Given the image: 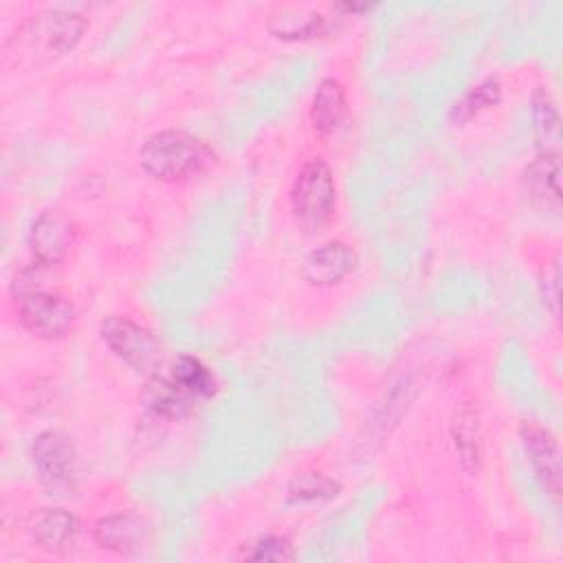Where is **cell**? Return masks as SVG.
<instances>
[{
	"label": "cell",
	"instance_id": "8fae6325",
	"mask_svg": "<svg viewBox=\"0 0 563 563\" xmlns=\"http://www.w3.org/2000/svg\"><path fill=\"white\" fill-rule=\"evenodd\" d=\"M145 405L165 418H183L194 411V407L200 402L187 387H183L169 372L167 374H154L143 391Z\"/></svg>",
	"mask_w": 563,
	"mask_h": 563
},
{
	"label": "cell",
	"instance_id": "ba28073f",
	"mask_svg": "<svg viewBox=\"0 0 563 563\" xmlns=\"http://www.w3.org/2000/svg\"><path fill=\"white\" fill-rule=\"evenodd\" d=\"M73 242V229L68 220L57 211H44L31 227L29 244L37 262L57 264Z\"/></svg>",
	"mask_w": 563,
	"mask_h": 563
},
{
	"label": "cell",
	"instance_id": "4fadbf2b",
	"mask_svg": "<svg viewBox=\"0 0 563 563\" xmlns=\"http://www.w3.org/2000/svg\"><path fill=\"white\" fill-rule=\"evenodd\" d=\"M343 117H345V90L341 81L332 77L321 79L310 103V123L314 132L321 136L332 134L341 125Z\"/></svg>",
	"mask_w": 563,
	"mask_h": 563
},
{
	"label": "cell",
	"instance_id": "5bb4252c",
	"mask_svg": "<svg viewBox=\"0 0 563 563\" xmlns=\"http://www.w3.org/2000/svg\"><path fill=\"white\" fill-rule=\"evenodd\" d=\"M532 119L534 132L541 147V154L559 156V141H561V117L554 99L545 88H539L532 95Z\"/></svg>",
	"mask_w": 563,
	"mask_h": 563
},
{
	"label": "cell",
	"instance_id": "52a82bcc",
	"mask_svg": "<svg viewBox=\"0 0 563 563\" xmlns=\"http://www.w3.org/2000/svg\"><path fill=\"white\" fill-rule=\"evenodd\" d=\"M519 433H521V444L528 455V462L534 468V475L539 477L545 493L550 497L559 499V495H561V453H559L556 438L548 429H543L534 422H526Z\"/></svg>",
	"mask_w": 563,
	"mask_h": 563
},
{
	"label": "cell",
	"instance_id": "44dd1931",
	"mask_svg": "<svg viewBox=\"0 0 563 563\" xmlns=\"http://www.w3.org/2000/svg\"><path fill=\"white\" fill-rule=\"evenodd\" d=\"M559 279H561V273H559V264L554 262L550 275L545 273V279H543V295L554 314H559V284H561Z\"/></svg>",
	"mask_w": 563,
	"mask_h": 563
},
{
	"label": "cell",
	"instance_id": "9a60e30c",
	"mask_svg": "<svg viewBox=\"0 0 563 563\" xmlns=\"http://www.w3.org/2000/svg\"><path fill=\"white\" fill-rule=\"evenodd\" d=\"M268 31L282 40H310L328 31V18L319 13L284 11L268 20Z\"/></svg>",
	"mask_w": 563,
	"mask_h": 563
},
{
	"label": "cell",
	"instance_id": "7a4b0ae2",
	"mask_svg": "<svg viewBox=\"0 0 563 563\" xmlns=\"http://www.w3.org/2000/svg\"><path fill=\"white\" fill-rule=\"evenodd\" d=\"M86 31V20L75 11L51 9L31 15L11 37L9 51L18 57L51 59L68 53Z\"/></svg>",
	"mask_w": 563,
	"mask_h": 563
},
{
	"label": "cell",
	"instance_id": "5b68a950",
	"mask_svg": "<svg viewBox=\"0 0 563 563\" xmlns=\"http://www.w3.org/2000/svg\"><path fill=\"white\" fill-rule=\"evenodd\" d=\"M33 466L40 479L57 490L68 488L77 475V451L68 435L62 431H42L33 440Z\"/></svg>",
	"mask_w": 563,
	"mask_h": 563
},
{
	"label": "cell",
	"instance_id": "3957f363",
	"mask_svg": "<svg viewBox=\"0 0 563 563\" xmlns=\"http://www.w3.org/2000/svg\"><path fill=\"white\" fill-rule=\"evenodd\" d=\"M336 187L330 165L323 158H310L290 187V209L306 231H321L334 213Z\"/></svg>",
	"mask_w": 563,
	"mask_h": 563
},
{
	"label": "cell",
	"instance_id": "9c48e42d",
	"mask_svg": "<svg viewBox=\"0 0 563 563\" xmlns=\"http://www.w3.org/2000/svg\"><path fill=\"white\" fill-rule=\"evenodd\" d=\"M354 251L343 242H328L308 253L301 264V275L314 286H330L341 282L354 268Z\"/></svg>",
	"mask_w": 563,
	"mask_h": 563
},
{
	"label": "cell",
	"instance_id": "ac0fdd59",
	"mask_svg": "<svg viewBox=\"0 0 563 563\" xmlns=\"http://www.w3.org/2000/svg\"><path fill=\"white\" fill-rule=\"evenodd\" d=\"M499 99H501V84L495 77L484 79L477 86H473L460 101H455V106L451 110V119L466 121V119L475 117L477 112L495 106Z\"/></svg>",
	"mask_w": 563,
	"mask_h": 563
},
{
	"label": "cell",
	"instance_id": "ffe728a7",
	"mask_svg": "<svg viewBox=\"0 0 563 563\" xmlns=\"http://www.w3.org/2000/svg\"><path fill=\"white\" fill-rule=\"evenodd\" d=\"M253 561H292L295 552L288 539L284 537H264L253 545V552L249 554Z\"/></svg>",
	"mask_w": 563,
	"mask_h": 563
},
{
	"label": "cell",
	"instance_id": "2e32d148",
	"mask_svg": "<svg viewBox=\"0 0 563 563\" xmlns=\"http://www.w3.org/2000/svg\"><path fill=\"white\" fill-rule=\"evenodd\" d=\"M169 374L183 385L187 387L198 400H207L216 394V378L209 372V367L189 354L178 356L172 365H169Z\"/></svg>",
	"mask_w": 563,
	"mask_h": 563
},
{
	"label": "cell",
	"instance_id": "30bf717a",
	"mask_svg": "<svg viewBox=\"0 0 563 563\" xmlns=\"http://www.w3.org/2000/svg\"><path fill=\"white\" fill-rule=\"evenodd\" d=\"M31 534L42 550L51 554H64L77 543L79 521L73 512L64 508H44L40 515H35L31 523Z\"/></svg>",
	"mask_w": 563,
	"mask_h": 563
},
{
	"label": "cell",
	"instance_id": "8992f818",
	"mask_svg": "<svg viewBox=\"0 0 563 563\" xmlns=\"http://www.w3.org/2000/svg\"><path fill=\"white\" fill-rule=\"evenodd\" d=\"M20 321L40 339H59L73 328L75 310L59 295L37 290L20 297Z\"/></svg>",
	"mask_w": 563,
	"mask_h": 563
},
{
	"label": "cell",
	"instance_id": "6da1fadb",
	"mask_svg": "<svg viewBox=\"0 0 563 563\" xmlns=\"http://www.w3.org/2000/svg\"><path fill=\"white\" fill-rule=\"evenodd\" d=\"M213 163V150L183 130H161L141 147L143 169L158 180H183L205 172Z\"/></svg>",
	"mask_w": 563,
	"mask_h": 563
},
{
	"label": "cell",
	"instance_id": "e0dca14e",
	"mask_svg": "<svg viewBox=\"0 0 563 563\" xmlns=\"http://www.w3.org/2000/svg\"><path fill=\"white\" fill-rule=\"evenodd\" d=\"M341 484L323 473H297L288 482V501H321L339 495Z\"/></svg>",
	"mask_w": 563,
	"mask_h": 563
},
{
	"label": "cell",
	"instance_id": "d6986e66",
	"mask_svg": "<svg viewBox=\"0 0 563 563\" xmlns=\"http://www.w3.org/2000/svg\"><path fill=\"white\" fill-rule=\"evenodd\" d=\"M528 183L532 185L534 194H550L554 202L559 200V156L541 154L526 172Z\"/></svg>",
	"mask_w": 563,
	"mask_h": 563
},
{
	"label": "cell",
	"instance_id": "277c9868",
	"mask_svg": "<svg viewBox=\"0 0 563 563\" xmlns=\"http://www.w3.org/2000/svg\"><path fill=\"white\" fill-rule=\"evenodd\" d=\"M103 343L132 369L147 372L158 363V341L150 330L125 317H108L101 323Z\"/></svg>",
	"mask_w": 563,
	"mask_h": 563
},
{
	"label": "cell",
	"instance_id": "7c38bea8",
	"mask_svg": "<svg viewBox=\"0 0 563 563\" xmlns=\"http://www.w3.org/2000/svg\"><path fill=\"white\" fill-rule=\"evenodd\" d=\"M92 534L99 548L117 554H132L145 539V523L136 515L117 512L99 519Z\"/></svg>",
	"mask_w": 563,
	"mask_h": 563
}]
</instances>
